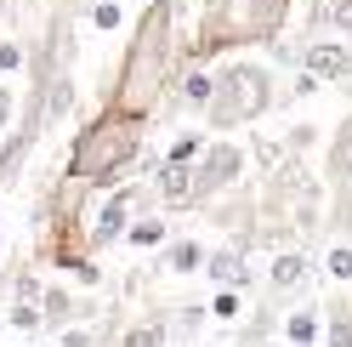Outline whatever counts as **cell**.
<instances>
[{"mask_svg":"<svg viewBox=\"0 0 352 347\" xmlns=\"http://www.w3.org/2000/svg\"><path fill=\"white\" fill-rule=\"evenodd\" d=\"M205 143H210V132H176L170 148H165V160L170 165H193V160L205 154Z\"/></svg>","mask_w":352,"mask_h":347,"instance_id":"21","label":"cell"},{"mask_svg":"<svg viewBox=\"0 0 352 347\" xmlns=\"http://www.w3.org/2000/svg\"><path fill=\"white\" fill-rule=\"evenodd\" d=\"M210 80H216L210 103H205V132L210 137H233V132H245V125L267 120L273 108L284 103L273 69L267 63H250V57H228Z\"/></svg>","mask_w":352,"mask_h":347,"instance_id":"4","label":"cell"},{"mask_svg":"<svg viewBox=\"0 0 352 347\" xmlns=\"http://www.w3.org/2000/svg\"><path fill=\"white\" fill-rule=\"evenodd\" d=\"M57 347H97V330H91V324H69Z\"/></svg>","mask_w":352,"mask_h":347,"instance_id":"27","label":"cell"},{"mask_svg":"<svg viewBox=\"0 0 352 347\" xmlns=\"http://www.w3.org/2000/svg\"><path fill=\"white\" fill-rule=\"evenodd\" d=\"M142 148H148V120L97 103V114L85 120L80 132H74V143H69V165H63V177L91 182L97 193H108V188H120L131 177V165L142 160Z\"/></svg>","mask_w":352,"mask_h":347,"instance_id":"2","label":"cell"},{"mask_svg":"<svg viewBox=\"0 0 352 347\" xmlns=\"http://www.w3.org/2000/svg\"><path fill=\"white\" fill-rule=\"evenodd\" d=\"M142 200H148V188L137 177H125L120 188H108V200L85 216V240H91V256L108 251L114 240H125V228H131V216H142Z\"/></svg>","mask_w":352,"mask_h":347,"instance_id":"6","label":"cell"},{"mask_svg":"<svg viewBox=\"0 0 352 347\" xmlns=\"http://www.w3.org/2000/svg\"><path fill=\"white\" fill-rule=\"evenodd\" d=\"M324 336V308H296L284 319V347H318Z\"/></svg>","mask_w":352,"mask_h":347,"instance_id":"14","label":"cell"},{"mask_svg":"<svg viewBox=\"0 0 352 347\" xmlns=\"http://www.w3.org/2000/svg\"><path fill=\"white\" fill-rule=\"evenodd\" d=\"M301 69L313 80H329V85H352V46L336 34H313L301 46Z\"/></svg>","mask_w":352,"mask_h":347,"instance_id":"7","label":"cell"},{"mask_svg":"<svg viewBox=\"0 0 352 347\" xmlns=\"http://www.w3.org/2000/svg\"><path fill=\"white\" fill-rule=\"evenodd\" d=\"M205 302H176V308H165V324H170V336H182V341H193L205 330Z\"/></svg>","mask_w":352,"mask_h":347,"instance_id":"18","label":"cell"},{"mask_svg":"<svg viewBox=\"0 0 352 347\" xmlns=\"http://www.w3.org/2000/svg\"><path fill=\"white\" fill-rule=\"evenodd\" d=\"M0 125H12V92L0 85Z\"/></svg>","mask_w":352,"mask_h":347,"instance_id":"29","label":"cell"},{"mask_svg":"<svg viewBox=\"0 0 352 347\" xmlns=\"http://www.w3.org/2000/svg\"><path fill=\"white\" fill-rule=\"evenodd\" d=\"M0 330H6V319H0Z\"/></svg>","mask_w":352,"mask_h":347,"instance_id":"33","label":"cell"},{"mask_svg":"<svg viewBox=\"0 0 352 347\" xmlns=\"http://www.w3.org/2000/svg\"><path fill=\"white\" fill-rule=\"evenodd\" d=\"M85 313H91V302H74L69 291H57V285L40 291V319H46V330H69V324L85 319Z\"/></svg>","mask_w":352,"mask_h":347,"instance_id":"13","label":"cell"},{"mask_svg":"<svg viewBox=\"0 0 352 347\" xmlns=\"http://www.w3.org/2000/svg\"><path fill=\"white\" fill-rule=\"evenodd\" d=\"M176 23H182V6L176 0H148L131 23L125 57L114 69V85H108L102 108H120V114L153 120V108L165 103L170 74H176Z\"/></svg>","mask_w":352,"mask_h":347,"instance_id":"1","label":"cell"},{"mask_svg":"<svg viewBox=\"0 0 352 347\" xmlns=\"http://www.w3.org/2000/svg\"><path fill=\"white\" fill-rule=\"evenodd\" d=\"M324 29H336L352 46V0H324Z\"/></svg>","mask_w":352,"mask_h":347,"instance_id":"23","label":"cell"},{"mask_svg":"<svg viewBox=\"0 0 352 347\" xmlns=\"http://www.w3.org/2000/svg\"><path fill=\"white\" fill-rule=\"evenodd\" d=\"M6 6H12V0H0V17H6Z\"/></svg>","mask_w":352,"mask_h":347,"instance_id":"31","label":"cell"},{"mask_svg":"<svg viewBox=\"0 0 352 347\" xmlns=\"http://www.w3.org/2000/svg\"><path fill=\"white\" fill-rule=\"evenodd\" d=\"M205 279H210V285L245 291V285H250V245H245V240H228V245L205 251Z\"/></svg>","mask_w":352,"mask_h":347,"instance_id":"8","label":"cell"},{"mask_svg":"<svg viewBox=\"0 0 352 347\" xmlns=\"http://www.w3.org/2000/svg\"><path fill=\"white\" fill-rule=\"evenodd\" d=\"M85 23H91L97 34H114V29H125L120 0H91V6H85Z\"/></svg>","mask_w":352,"mask_h":347,"instance_id":"22","label":"cell"},{"mask_svg":"<svg viewBox=\"0 0 352 347\" xmlns=\"http://www.w3.org/2000/svg\"><path fill=\"white\" fill-rule=\"evenodd\" d=\"M153 193L165 200V211L193 205V165H170V160H160V165H153Z\"/></svg>","mask_w":352,"mask_h":347,"instance_id":"11","label":"cell"},{"mask_svg":"<svg viewBox=\"0 0 352 347\" xmlns=\"http://www.w3.org/2000/svg\"><path fill=\"white\" fill-rule=\"evenodd\" d=\"M0 245H6V233H0Z\"/></svg>","mask_w":352,"mask_h":347,"instance_id":"32","label":"cell"},{"mask_svg":"<svg viewBox=\"0 0 352 347\" xmlns=\"http://www.w3.org/2000/svg\"><path fill=\"white\" fill-rule=\"evenodd\" d=\"M120 347H170V324H165V313H148L142 324H131V330L120 336Z\"/></svg>","mask_w":352,"mask_h":347,"instance_id":"19","label":"cell"},{"mask_svg":"<svg viewBox=\"0 0 352 347\" xmlns=\"http://www.w3.org/2000/svg\"><path fill=\"white\" fill-rule=\"evenodd\" d=\"M313 92H318V80L301 69V74H296V85H290V97H313Z\"/></svg>","mask_w":352,"mask_h":347,"instance_id":"28","label":"cell"},{"mask_svg":"<svg viewBox=\"0 0 352 347\" xmlns=\"http://www.w3.org/2000/svg\"><path fill=\"white\" fill-rule=\"evenodd\" d=\"M307 279H313V256L307 251H273V262H267V296L278 302V296H290V291H301Z\"/></svg>","mask_w":352,"mask_h":347,"instance_id":"9","label":"cell"},{"mask_svg":"<svg viewBox=\"0 0 352 347\" xmlns=\"http://www.w3.org/2000/svg\"><path fill=\"white\" fill-rule=\"evenodd\" d=\"M165 268L182 273V279L205 273V245H199V240H165Z\"/></svg>","mask_w":352,"mask_h":347,"instance_id":"15","label":"cell"},{"mask_svg":"<svg viewBox=\"0 0 352 347\" xmlns=\"http://www.w3.org/2000/svg\"><path fill=\"white\" fill-rule=\"evenodd\" d=\"M6 324H12V330H46V319H40V308H29V302H12V308H6Z\"/></svg>","mask_w":352,"mask_h":347,"instance_id":"25","label":"cell"},{"mask_svg":"<svg viewBox=\"0 0 352 347\" xmlns=\"http://www.w3.org/2000/svg\"><path fill=\"white\" fill-rule=\"evenodd\" d=\"M29 63V46L23 40H0V74H17Z\"/></svg>","mask_w":352,"mask_h":347,"instance_id":"26","label":"cell"},{"mask_svg":"<svg viewBox=\"0 0 352 347\" xmlns=\"http://www.w3.org/2000/svg\"><path fill=\"white\" fill-rule=\"evenodd\" d=\"M290 23V0H205L193 40L182 46V63H210L233 57L245 46H267Z\"/></svg>","mask_w":352,"mask_h":347,"instance_id":"3","label":"cell"},{"mask_svg":"<svg viewBox=\"0 0 352 347\" xmlns=\"http://www.w3.org/2000/svg\"><path fill=\"white\" fill-rule=\"evenodd\" d=\"M324 273H329V279H341V285H352V245H346V240L324 251Z\"/></svg>","mask_w":352,"mask_h":347,"instance_id":"24","label":"cell"},{"mask_svg":"<svg viewBox=\"0 0 352 347\" xmlns=\"http://www.w3.org/2000/svg\"><path fill=\"white\" fill-rule=\"evenodd\" d=\"M324 347H352V302H324Z\"/></svg>","mask_w":352,"mask_h":347,"instance_id":"16","label":"cell"},{"mask_svg":"<svg viewBox=\"0 0 352 347\" xmlns=\"http://www.w3.org/2000/svg\"><path fill=\"white\" fill-rule=\"evenodd\" d=\"M324 182H352V114L324 143Z\"/></svg>","mask_w":352,"mask_h":347,"instance_id":"12","label":"cell"},{"mask_svg":"<svg viewBox=\"0 0 352 347\" xmlns=\"http://www.w3.org/2000/svg\"><path fill=\"white\" fill-rule=\"evenodd\" d=\"M125 240L137 245V251H165V240H170V222H165V216H131Z\"/></svg>","mask_w":352,"mask_h":347,"instance_id":"17","label":"cell"},{"mask_svg":"<svg viewBox=\"0 0 352 347\" xmlns=\"http://www.w3.org/2000/svg\"><path fill=\"white\" fill-rule=\"evenodd\" d=\"M250 347H278V341H250Z\"/></svg>","mask_w":352,"mask_h":347,"instance_id":"30","label":"cell"},{"mask_svg":"<svg viewBox=\"0 0 352 347\" xmlns=\"http://www.w3.org/2000/svg\"><path fill=\"white\" fill-rule=\"evenodd\" d=\"M142 6H148V0H142Z\"/></svg>","mask_w":352,"mask_h":347,"instance_id":"34","label":"cell"},{"mask_svg":"<svg viewBox=\"0 0 352 347\" xmlns=\"http://www.w3.org/2000/svg\"><path fill=\"white\" fill-rule=\"evenodd\" d=\"M210 85H216V80H210V69H205V63H182V69L170 74V92H165V97H170L176 108H193V114H205Z\"/></svg>","mask_w":352,"mask_h":347,"instance_id":"10","label":"cell"},{"mask_svg":"<svg viewBox=\"0 0 352 347\" xmlns=\"http://www.w3.org/2000/svg\"><path fill=\"white\" fill-rule=\"evenodd\" d=\"M245 148H239L233 137H210L205 143V154L193 160V205H210V200H222V193L239 188V177H245Z\"/></svg>","mask_w":352,"mask_h":347,"instance_id":"5","label":"cell"},{"mask_svg":"<svg viewBox=\"0 0 352 347\" xmlns=\"http://www.w3.org/2000/svg\"><path fill=\"white\" fill-rule=\"evenodd\" d=\"M205 313H210L216 324H239V319H245V291H233V285H216V296L205 302Z\"/></svg>","mask_w":352,"mask_h":347,"instance_id":"20","label":"cell"}]
</instances>
